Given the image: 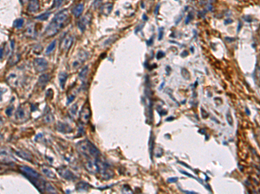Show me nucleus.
<instances>
[{"label":"nucleus","instance_id":"nucleus-1","mask_svg":"<svg viewBox=\"0 0 260 194\" xmlns=\"http://www.w3.org/2000/svg\"><path fill=\"white\" fill-rule=\"evenodd\" d=\"M67 18H68L67 10H63L60 12H58L55 16L53 21L47 27L44 34H46L48 36H54L55 34H56L57 32H58V30L62 28V26L63 25V23H65Z\"/></svg>","mask_w":260,"mask_h":194},{"label":"nucleus","instance_id":"nucleus-2","mask_svg":"<svg viewBox=\"0 0 260 194\" xmlns=\"http://www.w3.org/2000/svg\"><path fill=\"white\" fill-rule=\"evenodd\" d=\"M78 151L84 156L88 158H97L100 156L101 153L99 149L89 140H82L77 143Z\"/></svg>","mask_w":260,"mask_h":194},{"label":"nucleus","instance_id":"nucleus-3","mask_svg":"<svg viewBox=\"0 0 260 194\" xmlns=\"http://www.w3.org/2000/svg\"><path fill=\"white\" fill-rule=\"evenodd\" d=\"M96 162L97 165L98 173L101 174V177L103 179L107 180L114 176V172H113L112 168L104 160H102L101 158L97 157L96 159Z\"/></svg>","mask_w":260,"mask_h":194},{"label":"nucleus","instance_id":"nucleus-4","mask_svg":"<svg viewBox=\"0 0 260 194\" xmlns=\"http://www.w3.org/2000/svg\"><path fill=\"white\" fill-rule=\"evenodd\" d=\"M19 169H20L21 173H22L23 174H24V176H25L26 178H28L29 180H30L31 182L33 179H35L40 177L39 174H38V173H37L34 169H32V168H29V167H27V166H21V167L19 168Z\"/></svg>","mask_w":260,"mask_h":194},{"label":"nucleus","instance_id":"nucleus-5","mask_svg":"<svg viewBox=\"0 0 260 194\" xmlns=\"http://www.w3.org/2000/svg\"><path fill=\"white\" fill-rule=\"evenodd\" d=\"M91 117V111L89 105H84L80 111V119L83 124L88 123Z\"/></svg>","mask_w":260,"mask_h":194},{"label":"nucleus","instance_id":"nucleus-6","mask_svg":"<svg viewBox=\"0 0 260 194\" xmlns=\"http://www.w3.org/2000/svg\"><path fill=\"white\" fill-rule=\"evenodd\" d=\"M57 171H58L59 174L63 179H65L67 180H75V179H76V176L69 168H67L64 166H62L61 168H59L58 169H57Z\"/></svg>","mask_w":260,"mask_h":194},{"label":"nucleus","instance_id":"nucleus-7","mask_svg":"<svg viewBox=\"0 0 260 194\" xmlns=\"http://www.w3.org/2000/svg\"><path fill=\"white\" fill-rule=\"evenodd\" d=\"M34 68L38 73L43 72L48 68V61L43 58H37L34 60Z\"/></svg>","mask_w":260,"mask_h":194},{"label":"nucleus","instance_id":"nucleus-8","mask_svg":"<svg viewBox=\"0 0 260 194\" xmlns=\"http://www.w3.org/2000/svg\"><path fill=\"white\" fill-rule=\"evenodd\" d=\"M73 42H74V37L71 35L66 36L61 42V49L64 52H67L72 46Z\"/></svg>","mask_w":260,"mask_h":194},{"label":"nucleus","instance_id":"nucleus-9","mask_svg":"<svg viewBox=\"0 0 260 194\" xmlns=\"http://www.w3.org/2000/svg\"><path fill=\"white\" fill-rule=\"evenodd\" d=\"M90 21H91V15L90 14H87V15L83 16L77 23L79 29L83 32L86 29L87 26L90 23Z\"/></svg>","mask_w":260,"mask_h":194},{"label":"nucleus","instance_id":"nucleus-10","mask_svg":"<svg viewBox=\"0 0 260 194\" xmlns=\"http://www.w3.org/2000/svg\"><path fill=\"white\" fill-rule=\"evenodd\" d=\"M85 168L86 169L88 170L90 173H98V169H97V165L96 162V160H93L91 158H89L87 162L85 164Z\"/></svg>","mask_w":260,"mask_h":194},{"label":"nucleus","instance_id":"nucleus-11","mask_svg":"<svg viewBox=\"0 0 260 194\" xmlns=\"http://www.w3.org/2000/svg\"><path fill=\"white\" fill-rule=\"evenodd\" d=\"M88 58V54H87L85 51H81V53L78 54V57L76 60H75L73 62H72V68H78L80 65Z\"/></svg>","mask_w":260,"mask_h":194},{"label":"nucleus","instance_id":"nucleus-12","mask_svg":"<svg viewBox=\"0 0 260 194\" xmlns=\"http://www.w3.org/2000/svg\"><path fill=\"white\" fill-rule=\"evenodd\" d=\"M56 129L61 133H69L72 131L71 127L67 124V123H63V122H58L56 125Z\"/></svg>","mask_w":260,"mask_h":194},{"label":"nucleus","instance_id":"nucleus-13","mask_svg":"<svg viewBox=\"0 0 260 194\" xmlns=\"http://www.w3.org/2000/svg\"><path fill=\"white\" fill-rule=\"evenodd\" d=\"M39 10V2L38 0H31L29 3L28 11L30 12H37Z\"/></svg>","mask_w":260,"mask_h":194},{"label":"nucleus","instance_id":"nucleus-14","mask_svg":"<svg viewBox=\"0 0 260 194\" xmlns=\"http://www.w3.org/2000/svg\"><path fill=\"white\" fill-rule=\"evenodd\" d=\"M83 10H84V5H83L82 3H81V4L76 5L73 8L72 12H73V14H74V16H75L76 17H79L82 15Z\"/></svg>","mask_w":260,"mask_h":194},{"label":"nucleus","instance_id":"nucleus-15","mask_svg":"<svg viewBox=\"0 0 260 194\" xmlns=\"http://www.w3.org/2000/svg\"><path fill=\"white\" fill-rule=\"evenodd\" d=\"M7 81H8L9 85H11V86H17L18 85L17 76L14 73H11L7 77Z\"/></svg>","mask_w":260,"mask_h":194},{"label":"nucleus","instance_id":"nucleus-16","mask_svg":"<svg viewBox=\"0 0 260 194\" xmlns=\"http://www.w3.org/2000/svg\"><path fill=\"white\" fill-rule=\"evenodd\" d=\"M67 78H68V74H67L65 72H61V73L58 74L59 83H60V85H61V87H62L63 89L64 88V85H65V83H66Z\"/></svg>","mask_w":260,"mask_h":194},{"label":"nucleus","instance_id":"nucleus-17","mask_svg":"<svg viewBox=\"0 0 260 194\" xmlns=\"http://www.w3.org/2000/svg\"><path fill=\"white\" fill-rule=\"evenodd\" d=\"M113 9V4H105L102 6L101 8V11H102V13L104 14V15H108L111 11Z\"/></svg>","mask_w":260,"mask_h":194},{"label":"nucleus","instance_id":"nucleus-18","mask_svg":"<svg viewBox=\"0 0 260 194\" xmlns=\"http://www.w3.org/2000/svg\"><path fill=\"white\" fill-rule=\"evenodd\" d=\"M90 185L85 182H80L76 185V190L78 191H89Z\"/></svg>","mask_w":260,"mask_h":194},{"label":"nucleus","instance_id":"nucleus-19","mask_svg":"<svg viewBox=\"0 0 260 194\" xmlns=\"http://www.w3.org/2000/svg\"><path fill=\"white\" fill-rule=\"evenodd\" d=\"M42 171L43 173L49 178H51V179H55V174L53 173V171H51L50 169L47 168H42Z\"/></svg>","mask_w":260,"mask_h":194},{"label":"nucleus","instance_id":"nucleus-20","mask_svg":"<svg viewBox=\"0 0 260 194\" xmlns=\"http://www.w3.org/2000/svg\"><path fill=\"white\" fill-rule=\"evenodd\" d=\"M16 117H17V119H20V120H22V119L24 118V117H25V111H24V109H23V107L20 106L17 109V111L16 112Z\"/></svg>","mask_w":260,"mask_h":194},{"label":"nucleus","instance_id":"nucleus-21","mask_svg":"<svg viewBox=\"0 0 260 194\" xmlns=\"http://www.w3.org/2000/svg\"><path fill=\"white\" fill-rule=\"evenodd\" d=\"M55 46H56V41H53L51 43H49V45L47 47V48L45 49V54H50L52 51H54V49L55 48Z\"/></svg>","mask_w":260,"mask_h":194},{"label":"nucleus","instance_id":"nucleus-22","mask_svg":"<svg viewBox=\"0 0 260 194\" xmlns=\"http://www.w3.org/2000/svg\"><path fill=\"white\" fill-rule=\"evenodd\" d=\"M49 74H43V75L40 76V78L38 79V83L43 85H45L49 81Z\"/></svg>","mask_w":260,"mask_h":194},{"label":"nucleus","instance_id":"nucleus-23","mask_svg":"<svg viewBox=\"0 0 260 194\" xmlns=\"http://www.w3.org/2000/svg\"><path fill=\"white\" fill-rule=\"evenodd\" d=\"M50 16V12H45V13H43L41 14L40 16H37L36 17V19L37 20H40V21H45L47 20Z\"/></svg>","mask_w":260,"mask_h":194},{"label":"nucleus","instance_id":"nucleus-24","mask_svg":"<svg viewBox=\"0 0 260 194\" xmlns=\"http://www.w3.org/2000/svg\"><path fill=\"white\" fill-rule=\"evenodd\" d=\"M77 111H78V105H77V104H75V105L70 108V116L73 117H75L76 116V114H77Z\"/></svg>","mask_w":260,"mask_h":194},{"label":"nucleus","instance_id":"nucleus-25","mask_svg":"<svg viewBox=\"0 0 260 194\" xmlns=\"http://www.w3.org/2000/svg\"><path fill=\"white\" fill-rule=\"evenodd\" d=\"M88 70H89V67H88V66H86V67L80 72V73H79V78L82 79H85L86 76H87V73H88Z\"/></svg>","mask_w":260,"mask_h":194},{"label":"nucleus","instance_id":"nucleus-26","mask_svg":"<svg viewBox=\"0 0 260 194\" xmlns=\"http://www.w3.org/2000/svg\"><path fill=\"white\" fill-rule=\"evenodd\" d=\"M25 34L27 36H33L34 35V26L33 25H30L29 27H27Z\"/></svg>","mask_w":260,"mask_h":194},{"label":"nucleus","instance_id":"nucleus-27","mask_svg":"<svg viewBox=\"0 0 260 194\" xmlns=\"http://www.w3.org/2000/svg\"><path fill=\"white\" fill-rule=\"evenodd\" d=\"M23 19H22V18L17 19L14 22V27L17 28H21L23 27Z\"/></svg>","mask_w":260,"mask_h":194},{"label":"nucleus","instance_id":"nucleus-28","mask_svg":"<svg viewBox=\"0 0 260 194\" xmlns=\"http://www.w3.org/2000/svg\"><path fill=\"white\" fill-rule=\"evenodd\" d=\"M53 120H54L53 115H52L51 113H49H49L45 116V117H44V121H45L46 122H48V123L53 122Z\"/></svg>","mask_w":260,"mask_h":194},{"label":"nucleus","instance_id":"nucleus-29","mask_svg":"<svg viewBox=\"0 0 260 194\" xmlns=\"http://www.w3.org/2000/svg\"><path fill=\"white\" fill-rule=\"evenodd\" d=\"M46 191L48 192H53V193H56V190L53 187V185H51L50 184H47V186H46Z\"/></svg>","mask_w":260,"mask_h":194},{"label":"nucleus","instance_id":"nucleus-30","mask_svg":"<svg viewBox=\"0 0 260 194\" xmlns=\"http://www.w3.org/2000/svg\"><path fill=\"white\" fill-rule=\"evenodd\" d=\"M17 154H18L21 157H23V158H24L28 160H31V156L29 155L26 152H17Z\"/></svg>","mask_w":260,"mask_h":194},{"label":"nucleus","instance_id":"nucleus-31","mask_svg":"<svg viewBox=\"0 0 260 194\" xmlns=\"http://www.w3.org/2000/svg\"><path fill=\"white\" fill-rule=\"evenodd\" d=\"M226 120H227V122H228V123H229L230 126H233V117H232V116H231L230 112H227V114H226Z\"/></svg>","mask_w":260,"mask_h":194},{"label":"nucleus","instance_id":"nucleus-32","mask_svg":"<svg viewBox=\"0 0 260 194\" xmlns=\"http://www.w3.org/2000/svg\"><path fill=\"white\" fill-rule=\"evenodd\" d=\"M74 99H75V96H74V95L69 96V97H68V101H67V105H70V104L71 102H73Z\"/></svg>","mask_w":260,"mask_h":194},{"label":"nucleus","instance_id":"nucleus-33","mask_svg":"<svg viewBox=\"0 0 260 194\" xmlns=\"http://www.w3.org/2000/svg\"><path fill=\"white\" fill-rule=\"evenodd\" d=\"M12 110H13V107H10V108H8V109L5 111L6 115H7V116H9V117H11V113H12Z\"/></svg>","mask_w":260,"mask_h":194},{"label":"nucleus","instance_id":"nucleus-34","mask_svg":"<svg viewBox=\"0 0 260 194\" xmlns=\"http://www.w3.org/2000/svg\"><path fill=\"white\" fill-rule=\"evenodd\" d=\"M178 180V178H176V177H174V178H170V179H168V182L169 183H172V182H176Z\"/></svg>","mask_w":260,"mask_h":194},{"label":"nucleus","instance_id":"nucleus-35","mask_svg":"<svg viewBox=\"0 0 260 194\" xmlns=\"http://www.w3.org/2000/svg\"><path fill=\"white\" fill-rule=\"evenodd\" d=\"M162 36H163V28H160V36H159V40H161L162 39Z\"/></svg>","mask_w":260,"mask_h":194},{"label":"nucleus","instance_id":"nucleus-36","mask_svg":"<svg viewBox=\"0 0 260 194\" xmlns=\"http://www.w3.org/2000/svg\"><path fill=\"white\" fill-rule=\"evenodd\" d=\"M164 54H165L164 53H162V52H159V53H158V56H157V58H158V59H160L162 56H164Z\"/></svg>","mask_w":260,"mask_h":194},{"label":"nucleus","instance_id":"nucleus-37","mask_svg":"<svg viewBox=\"0 0 260 194\" xmlns=\"http://www.w3.org/2000/svg\"><path fill=\"white\" fill-rule=\"evenodd\" d=\"M233 23V20L232 19H227L225 22V24H229V23Z\"/></svg>","mask_w":260,"mask_h":194},{"label":"nucleus","instance_id":"nucleus-38","mask_svg":"<svg viewBox=\"0 0 260 194\" xmlns=\"http://www.w3.org/2000/svg\"><path fill=\"white\" fill-rule=\"evenodd\" d=\"M20 2H21L22 5H24V4L27 2V0H20Z\"/></svg>","mask_w":260,"mask_h":194},{"label":"nucleus","instance_id":"nucleus-39","mask_svg":"<svg viewBox=\"0 0 260 194\" xmlns=\"http://www.w3.org/2000/svg\"><path fill=\"white\" fill-rule=\"evenodd\" d=\"M241 26H242V23H240L239 24V28H238V32L239 31V29H240V27H241Z\"/></svg>","mask_w":260,"mask_h":194}]
</instances>
